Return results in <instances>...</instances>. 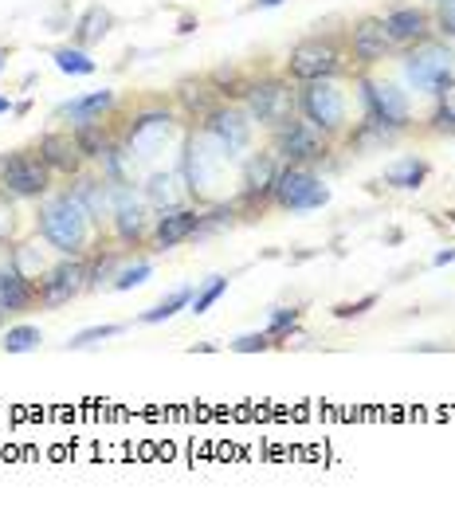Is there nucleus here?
I'll list each match as a JSON object with an SVG mask.
<instances>
[{"mask_svg": "<svg viewBox=\"0 0 455 510\" xmlns=\"http://www.w3.org/2000/svg\"><path fill=\"white\" fill-rule=\"evenodd\" d=\"M79 138H63V134H47L44 146H40V157L51 165V169H63V173H75L79 169Z\"/></svg>", "mask_w": 455, "mask_h": 510, "instance_id": "14", "label": "nucleus"}, {"mask_svg": "<svg viewBox=\"0 0 455 510\" xmlns=\"http://www.w3.org/2000/svg\"><path fill=\"white\" fill-rule=\"evenodd\" d=\"M40 232L47 235V244L63 255H79L90 244V208L79 196H51L40 213Z\"/></svg>", "mask_w": 455, "mask_h": 510, "instance_id": "1", "label": "nucleus"}, {"mask_svg": "<svg viewBox=\"0 0 455 510\" xmlns=\"http://www.w3.org/2000/svg\"><path fill=\"white\" fill-rule=\"evenodd\" d=\"M405 71L416 87L432 90V95H439L444 87L455 83V56L448 44H439V39H420V44H412L408 59H405Z\"/></svg>", "mask_w": 455, "mask_h": 510, "instance_id": "2", "label": "nucleus"}, {"mask_svg": "<svg viewBox=\"0 0 455 510\" xmlns=\"http://www.w3.org/2000/svg\"><path fill=\"white\" fill-rule=\"evenodd\" d=\"M275 150L287 157V161H315V157H322V150H326V134L310 122H303V118H287L279 130H275Z\"/></svg>", "mask_w": 455, "mask_h": 510, "instance_id": "6", "label": "nucleus"}, {"mask_svg": "<svg viewBox=\"0 0 455 510\" xmlns=\"http://www.w3.org/2000/svg\"><path fill=\"white\" fill-rule=\"evenodd\" d=\"M47 177H51V165L44 157L16 153L5 161V189L16 196H40L47 189Z\"/></svg>", "mask_w": 455, "mask_h": 510, "instance_id": "8", "label": "nucleus"}, {"mask_svg": "<svg viewBox=\"0 0 455 510\" xmlns=\"http://www.w3.org/2000/svg\"><path fill=\"white\" fill-rule=\"evenodd\" d=\"M208 134L220 141V150L232 153V150H243L252 141V122H248V114L236 107H220L208 114Z\"/></svg>", "mask_w": 455, "mask_h": 510, "instance_id": "11", "label": "nucleus"}, {"mask_svg": "<svg viewBox=\"0 0 455 510\" xmlns=\"http://www.w3.org/2000/svg\"><path fill=\"white\" fill-rule=\"evenodd\" d=\"M393 47H397V44L388 39L385 20H377V16L357 20L354 32H349V51H354V59L361 63V68H373V63H381Z\"/></svg>", "mask_w": 455, "mask_h": 510, "instance_id": "9", "label": "nucleus"}, {"mask_svg": "<svg viewBox=\"0 0 455 510\" xmlns=\"http://www.w3.org/2000/svg\"><path fill=\"white\" fill-rule=\"evenodd\" d=\"M36 342H40V330H36V326H16V330L5 334V349L8 353H24V349H32Z\"/></svg>", "mask_w": 455, "mask_h": 510, "instance_id": "24", "label": "nucleus"}, {"mask_svg": "<svg viewBox=\"0 0 455 510\" xmlns=\"http://www.w3.org/2000/svg\"><path fill=\"white\" fill-rule=\"evenodd\" d=\"M385 32L388 39H393L397 47H412V44H420V39H428V32H432V16H428L424 8H393V12H385Z\"/></svg>", "mask_w": 455, "mask_h": 510, "instance_id": "10", "label": "nucleus"}, {"mask_svg": "<svg viewBox=\"0 0 455 510\" xmlns=\"http://www.w3.org/2000/svg\"><path fill=\"white\" fill-rule=\"evenodd\" d=\"M8 110V99H0V114H5Z\"/></svg>", "mask_w": 455, "mask_h": 510, "instance_id": "33", "label": "nucleus"}, {"mask_svg": "<svg viewBox=\"0 0 455 510\" xmlns=\"http://www.w3.org/2000/svg\"><path fill=\"white\" fill-rule=\"evenodd\" d=\"M436 24L439 32L455 39V0H436Z\"/></svg>", "mask_w": 455, "mask_h": 510, "instance_id": "28", "label": "nucleus"}, {"mask_svg": "<svg viewBox=\"0 0 455 510\" xmlns=\"http://www.w3.org/2000/svg\"><path fill=\"white\" fill-rule=\"evenodd\" d=\"M197 213H169V216H161L158 220V244L161 247H173V244H181V240H189L192 232H197Z\"/></svg>", "mask_w": 455, "mask_h": 510, "instance_id": "18", "label": "nucleus"}, {"mask_svg": "<svg viewBox=\"0 0 455 510\" xmlns=\"http://www.w3.org/2000/svg\"><path fill=\"white\" fill-rule=\"evenodd\" d=\"M424 177H428V165L420 161V157H400V161H393L385 169V181L393 189H420Z\"/></svg>", "mask_w": 455, "mask_h": 510, "instance_id": "19", "label": "nucleus"}, {"mask_svg": "<svg viewBox=\"0 0 455 510\" xmlns=\"http://www.w3.org/2000/svg\"><path fill=\"white\" fill-rule=\"evenodd\" d=\"M87 286V267L83 264H59L56 271H47V279L40 283V303L44 307H63L71 303Z\"/></svg>", "mask_w": 455, "mask_h": 510, "instance_id": "13", "label": "nucleus"}, {"mask_svg": "<svg viewBox=\"0 0 455 510\" xmlns=\"http://www.w3.org/2000/svg\"><path fill=\"white\" fill-rule=\"evenodd\" d=\"M122 326H90V330H83V334H75L71 338V349H79V346H90V342H102V338H114Z\"/></svg>", "mask_w": 455, "mask_h": 510, "instance_id": "27", "label": "nucleus"}, {"mask_svg": "<svg viewBox=\"0 0 455 510\" xmlns=\"http://www.w3.org/2000/svg\"><path fill=\"white\" fill-rule=\"evenodd\" d=\"M271 346V334H248L236 342V353H255V349H267Z\"/></svg>", "mask_w": 455, "mask_h": 510, "instance_id": "31", "label": "nucleus"}, {"mask_svg": "<svg viewBox=\"0 0 455 510\" xmlns=\"http://www.w3.org/2000/svg\"><path fill=\"white\" fill-rule=\"evenodd\" d=\"M275 177H279V169H275V157L271 153H255L248 169H243V185H248V193H267L271 185H275Z\"/></svg>", "mask_w": 455, "mask_h": 510, "instance_id": "20", "label": "nucleus"}, {"mask_svg": "<svg viewBox=\"0 0 455 510\" xmlns=\"http://www.w3.org/2000/svg\"><path fill=\"white\" fill-rule=\"evenodd\" d=\"M0 318H5V307H0Z\"/></svg>", "mask_w": 455, "mask_h": 510, "instance_id": "35", "label": "nucleus"}, {"mask_svg": "<svg viewBox=\"0 0 455 510\" xmlns=\"http://www.w3.org/2000/svg\"><path fill=\"white\" fill-rule=\"evenodd\" d=\"M107 32H110V12L107 8H90L87 16L79 20V32H75V39H79V44H98Z\"/></svg>", "mask_w": 455, "mask_h": 510, "instance_id": "21", "label": "nucleus"}, {"mask_svg": "<svg viewBox=\"0 0 455 510\" xmlns=\"http://www.w3.org/2000/svg\"><path fill=\"white\" fill-rule=\"evenodd\" d=\"M110 107H114L110 90H95V95H83V99L67 102V107H59V118H71L75 126H90V122H98V114L110 110Z\"/></svg>", "mask_w": 455, "mask_h": 510, "instance_id": "16", "label": "nucleus"}, {"mask_svg": "<svg viewBox=\"0 0 455 510\" xmlns=\"http://www.w3.org/2000/svg\"><path fill=\"white\" fill-rule=\"evenodd\" d=\"M248 110L255 122L264 126H283L287 118H295V95L287 83H279V78H267V83H259L248 90Z\"/></svg>", "mask_w": 455, "mask_h": 510, "instance_id": "7", "label": "nucleus"}, {"mask_svg": "<svg viewBox=\"0 0 455 510\" xmlns=\"http://www.w3.org/2000/svg\"><path fill=\"white\" fill-rule=\"evenodd\" d=\"M259 5H279V0H259Z\"/></svg>", "mask_w": 455, "mask_h": 510, "instance_id": "34", "label": "nucleus"}, {"mask_svg": "<svg viewBox=\"0 0 455 510\" xmlns=\"http://www.w3.org/2000/svg\"><path fill=\"white\" fill-rule=\"evenodd\" d=\"M185 303H189V291H177V295H169L165 303H158L153 310L141 314V322H161V318H173V314H177L181 307H185Z\"/></svg>", "mask_w": 455, "mask_h": 510, "instance_id": "25", "label": "nucleus"}, {"mask_svg": "<svg viewBox=\"0 0 455 510\" xmlns=\"http://www.w3.org/2000/svg\"><path fill=\"white\" fill-rule=\"evenodd\" d=\"M303 114L322 130V134H337L342 122H346V95H342V87H337L334 78H315V83H306V90H303Z\"/></svg>", "mask_w": 455, "mask_h": 510, "instance_id": "3", "label": "nucleus"}, {"mask_svg": "<svg viewBox=\"0 0 455 510\" xmlns=\"http://www.w3.org/2000/svg\"><path fill=\"white\" fill-rule=\"evenodd\" d=\"M271 193H275V201L283 208H291V213H303V208H318L330 201V193L322 189V181L310 173V169L303 165H291L283 169V173L275 177V185H271Z\"/></svg>", "mask_w": 455, "mask_h": 510, "instance_id": "5", "label": "nucleus"}, {"mask_svg": "<svg viewBox=\"0 0 455 510\" xmlns=\"http://www.w3.org/2000/svg\"><path fill=\"white\" fill-rule=\"evenodd\" d=\"M436 130L439 134H455V83L439 90V110H436Z\"/></svg>", "mask_w": 455, "mask_h": 510, "instance_id": "22", "label": "nucleus"}, {"mask_svg": "<svg viewBox=\"0 0 455 510\" xmlns=\"http://www.w3.org/2000/svg\"><path fill=\"white\" fill-rule=\"evenodd\" d=\"M337 68H342V47L334 44V39H303L291 59H287V71L295 78H303V83H315V78H334Z\"/></svg>", "mask_w": 455, "mask_h": 510, "instance_id": "4", "label": "nucleus"}, {"mask_svg": "<svg viewBox=\"0 0 455 510\" xmlns=\"http://www.w3.org/2000/svg\"><path fill=\"white\" fill-rule=\"evenodd\" d=\"M56 68L59 71H71V75H90V71H95V63H90L83 51L63 47V51H56Z\"/></svg>", "mask_w": 455, "mask_h": 510, "instance_id": "23", "label": "nucleus"}, {"mask_svg": "<svg viewBox=\"0 0 455 510\" xmlns=\"http://www.w3.org/2000/svg\"><path fill=\"white\" fill-rule=\"evenodd\" d=\"M224 291H228V279H216V283H212V286H208V291H204V295H197V303H192V314H204V310H208V307H212V303H216V298H220V295H224Z\"/></svg>", "mask_w": 455, "mask_h": 510, "instance_id": "30", "label": "nucleus"}, {"mask_svg": "<svg viewBox=\"0 0 455 510\" xmlns=\"http://www.w3.org/2000/svg\"><path fill=\"white\" fill-rule=\"evenodd\" d=\"M79 150L87 153V157H102V150H107V138L95 130V122L90 126H79Z\"/></svg>", "mask_w": 455, "mask_h": 510, "instance_id": "26", "label": "nucleus"}, {"mask_svg": "<svg viewBox=\"0 0 455 510\" xmlns=\"http://www.w3.org/2000/svg\"><path fill=\"white\" fill-rule=\"evenodd\" d=\"M295 322H298V314H295V310H279V314H275V322H271V338L283 334V330H291Z\"/></svg>", "mask_w": 455, "mask_h": 510, "instance_id": "32", "label": "nucleus"}, {"mask_svg": "<svg viewBox=\"0 0 455 510\" xmlns=\"http://www.w3.org/2000/svg\"><path fill=\"white\" fill-rule=\"evenodd\" d=\"M114 216H119V232H122V240H138V235L146 232V208H141L129 193H119Z\"/></svg>", "mask_w": 455, "mask_h": 510, "instance_id": "17", "label": "nucleus"}, {"mask_svg": "<svg viewBox=\"0 0 455 510\" xmlns=\"http://www.w3.org/2000/svg\"><path fill=\"white\" fill-rule=\"evenodd\" d=\"M146 279H150V264H138V267H126L119 279H114V286H119V291H129V286H138Z\"/></svg>", "mask_w": 455, "mask_h": 510, "instance_id": "29", "label": "nucleus"}, {"mask_svg": "<svg viewBox=\"0 0 455 510\" xmlns=\"http://www.w3.org/2000/svg\"><path fill=\"white\" fill-rule=\"evenodd\" d=\"M361 87H366V99H369L377 122H385V126H405L408 122L405 90H397L393 83H373V78H361Z\"/></svg>", "mask_w": 455, "mask_h": 510, "instance_id": "12", "label": "nucleus"}, {"mask_svg": "<svg viewBox=\"0 0 455 510\" xmlns=\"http://www.w3.org/2000/svg\"><path fill=\"white\" fill-rule=\"evenodd\" d=\"M32 303V286L28 279L20 275V267H12L0 259V307L5 310H20V307H28Z\"/></svg>", "mask_w": 455, "mask_h": 510, "instance_id": "15", "label": "nucleus"}]
</instances>
